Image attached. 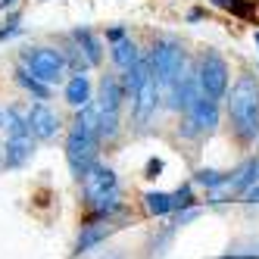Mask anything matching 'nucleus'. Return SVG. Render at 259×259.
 <instances>
[{"label": "nucleus", "instance_id": "obj_1", "mask_svg": "<svg viewBox=\"0 0 259 259\" xmlns=\"http://www.w3.org/2000/svg\"><path fill=\"white\" fill-rule=\"evenodd\" d=\"M97 144H100V113L97 106H81L75 122L69 128V138H66V159H69V169L78 181L97 165Z\"/></svg>", "mask_w": 259, "mask_h": 259}, {"label": "nucleus", "instance_id": "obj_2", "mask_svg": "<svg viewBox=\"0 0 259 259\" xmlns=\"http://www.w3.org/2000/svg\"><path fill=\"white\" fill-rule=\"evenodd\" d=\"M225 106L231 132L244 144H253L259 138V81L253 75H240L231 94H225Z\"/></svg>", "mask_w": 259, "mask_h": 259}, {"label": "nucleus", "instance_id": "obj_3", "mask_svg": "<svg viewBox=\"0 0 259 259\" xmlns=\"http://www.w3.org/2000/svg\"><path fill=\"white\" fill-rule=\"evenodd\" d=\"M150 69L159 81V88H175V81L184 75V47L172 38H159L150 50Z\"/></svg>", "mask_w": 259, "mask_h": 259}, {"label": "nucleus", "instance_id": "obj_4", "mask_svg": "<svg viewBox=\"0 0 259 259\" xmlns=\"http://www.w3.org/2000/svg\"><path fill=\"white\" fill-rule=\"evenodd\" d=\"M125 100V88L116 75L100 78V97H97V113H100V138H116L119 135V109Z\"/></svg>", "mask_w": 259, "mask_h": 259}, {"label": "nucleus", "instance_id": "obj_5", "mask_svg": "<svg viewBox=\"0 0 259 259\" xmlns=\"http://www.w3.org/2000/svg\"><path fill=\"white\" fill-rule=\"evenodd\" d=\"M22 63L31 72L34 78H41L44 84H60L66 75V57L63 50H53V47H31L22 53Z\"/></svg>", "mask_w": 259, "mask_h": 259}, {"label": "nucleus", "instance_id": "obj_6", "mask_svg": "<svg viewBox=\"0 0 259 259\" xmlns=\"http://www.w3.org/2000/svg\"><path fill=\"white\" fill-rule=\"evenodd\" d=\"M197 78H200V88H203V94H206V97L222 100V97L228 94V63L222 60L215 50H206L200 57Z\"/></svg>", "mask_w": 259, "mask_h": 259}, {"label": "nucleus", "instance_id": "obj_7", "mask_svg": "<svg viewBox=\"0 0 259 259\" xmlns=\"http://www.w3.org/2000/svg\"><path fill=\"white\" fill-rule=\"evenodd\" d=\"M215 125H219V100H212V97L203 94V97L188 109V113H184V128H181V135L194 138V135H200V132H212Z\"/></svg>", "mask_w": 259, "mask_h": 259}, {"label": "nucleus", "instance_id": "obj_8", "mask_svg": "<svg viewBox=\"0 0 259 259\" xmlns=\"http://www.w3.org/2000/svg\"><path fill=\"white\" fill-rule=\"evenodd\" d=\"M135 119L144 125V122H150V116L156 113V106H159V81H156V75L150 72L144 81H141V88L135 91Z\"/></svg>", "mask_w": 259, "mask_h": 259}, {"label": "nucleus", "instance_id": "obj_9", "mask_svg": "<svg viewBox=\"0 0 259 259\" xmlns=\"http://www.w3.org/2000/svg\"><path fill=\"white\" fill-rule=\"evenodd\" d=\"M25 116H28V128H31V135L38 138V141H50L53 135L60 132V116L53 113L47 103H34Z\"/></svg>", "mask_w": 259, "mask_h": 259}, {"label": "nucleus", "instance_id": "obj_10", "mask_svg": "<svg viewBox=\"0 0 259 259\" xmlns=\"http://www.w3.org/2000/svg\"><path fill=\"white\" fill-rule=\"evenodd\" d=\"M200 97H203V88H200L197 72H194V75H188V72H184V75L175 81V88H172V106L181 109V113H188V109H191Z\"/></svg>", "mask_w": 259, "mask_h": 259}, {"label": "nucleus", "instance_id": "obj_11", "mask_svg": "<svg viewBox=\"0 0 259 259\" xmlns=\"http://www.w3.org/2000/svg\"><path fill=\"white\" fill-rule=\"evenodd\" d=\"M34 135H16V138H7V156L4 162L10 165V169H19V165H25L34 153V144H31Z\"/></svg>", "mask_w": 259, "mask_h": 259}, {"label": "nucleus", "instance_id": "obj_12", "mask_svg": "<svg viewBox=\"0 0 259 259\" xmlns=\"http://www.w3.org/2000/svg\"><path fill=\"white\" fill-rule=\"evenodd\" d=\"M66 103L72 109H81V106L91 103V81H88L84 72H78V75L69 78V84H66Z\"/></svg>", "mask_w": 259, "mask_h": 259}, {"label": "nucleus", "instance_id": "obj_13", "mask_svg": "<svg viewBox=\"0 0 259 259\" xmlns=\"http://www.w3.org/2000/svg\"><path fill=\"white\" fill-rule=\"evenodd\" d=\"M256 181H259V159H247V162L231 175L228 188H231V194H247Z\"/></svg>", "mask_w": 259, "mask_h": 259}, {"label": "nucleus", "instance_id": "obj_14", "mask_svg": "<svg viewBox=\"0 0 259 259\" xmlns=\"http://www.w3.org/2000/svg\"><path fill=\"white\" fill-rule=\"evenodd\" d=\"M113 231V225H109V219H97L94 225H88L84 228V234L78 237V244H75V253H84V250H91L94 244H100V240Z\"/></svg>", "mask_w": 259, "mask_h": 259}, {"label": "nucleus", "instance_id": "obj_15", "mask_svg": "<svg viewBox=\"0 0 259 259\" xmlns=\"http://www.w3.org/2000/svg\"><path fill=\"white\" fill-rule=\"evenodd\" d=\"M72 41L78 44V50L84 53V60H88L91 66L100 63V41H97L88 28H75V31H72Z\"/></svg>", "mask_w": 259, "mask_h": 259}, {"label": "nucleus", "instance_id": "obj_16", "mask_svg": "<svg viewBox=\"0 0 259 259\" xmlns=\"http://www.w3.org/2000/svg\"><path fill=\"white\" fill-rule=\"evenodd\" d=\"M113 63L119 66V69H132V66H138L141 63V53H138V47H135V41H116V47H113Z\"/></svg>", "mask_w": 259, "mask_h": 259}, {"label": "nucleus", "instance_id": "obj_17", "mask_svg": "<svg viewBox=\"0 0 259 259\" xmlns=\"http://www.w3.org/2000/svg\"><path fill=\"white\" fill-rule=\"evenodd\" d=\"M144 206H147L150 215H169V212H175L172 194H162V191H147L144 194Z\"/></svg>", "mask_w": 259, "mask_h": 259}, {"label": "nucleus", "instance_id": "obj_18", "mask_svg": "<svg viewBox=\"0 0 259 259\" xmlns=\"http://www.w3.org/2000/svg\"><path fill=\"white\" fill-rule=\"evenodd\" d=\"M16 81H19V84L28 91V94H34L38 100H47V97H50V84H44L41 78H34L31 72L25 69V66H19V69H16Z\"/></svg>", "mask_w": 259, "mask_h": 259}, {"label": "nucleus", "instance_id": "obj_19", "mask_svg": "<svg viewBox=\"0 0 259 259\" xmlns=\"http://www.w3.org/2000/svg\"><path fill=\"white\" fill-rule=\"evenodd\" d=\"M4 128H7V138H16V135H31L28 128V116H22L19 106H10L7 116H4Z\"/></svg>", "mask_w": 259, "mask_h": 259}, {"label": "nucleus", "instance_id": "obj_20", "mask_svg": "<svg viewBox=\"0 0 259 259\" xmlns=\"http://www.w3.org/2000/svg\"><path fill=\"white\" fill-rule=\"evenodd\" d=\"M194 181H197V184H203V188H228L231 175L215 172V169H200V172L194 175Z\"/></svg>", "mask_w": 259, "mask_h": 259}, {"label": "nucleus", "instance_id": "obj_21", "mask_svg": "<svg viewBox=\"0 0 259 259\" xmlns=\"http://www.w3.org/2000/svg\"><path fill=\"white\" fill-rule=\"evenodd\" d=\"M215 7H222V10H228V13H234V16H253V4H247V0H212Z\"/></svg>", "mask_w": 259, "mask_h": 259}, {"label": "nucleus", "instance_id": "obj_22", "mask_svg": "<svg viewBox=\"0 0 259 259\" xmlns=\"http://www.w3.org/2000/svg\"><path fill=\"white\" fill-rule=\"evenodd\" d=\"M172 203H175V209H188V206H194V191H191V184L178 188V191L172 194Z\"/></svg>", "mask_w": 259, "mask_h": 259}, {"label": "nucleus", "instance_id": "obj_23", "mask_svg": "<svg viewBox=\"0 0 259 259\" xmlns=\"http://www.w3.org/2000/svg\"><path fill=\"white\" fill-rule=\"evenodd\" d=\"M159 172H162V159H150V162H147V178H159Z\"/></svg>", "mask_w": 259, "mask_h": 259}, {"label": "nucleus", "instance_id": "obj_24", "mask_svg": "<svg viewBox=\"0 0 259 259\" xmlns=\"http://www.w3.org/2000/svg\"><path fill=\"white\" fill-rule=\"evenodd\" d=\"M244 197H247V203H259V181L253 184V188H250V191H247Z\"/></svg>", "mask_w": 259, "mask_h": 259}, {"label": "nucleus", "instance_id": "obj_25", "mask_svg": "<svg viewBox=\"0 0 259 259\" xmlns=\"http://www.w3.org/2000/svg\"><path fill=\"white\" fill-rule=\"evenodd\" d=\"M106 38L109 41H125V31L122 28H113V31H106Z\"/></svg>", "mask_w": 259, "mask_h": 259}, {"label": "nucleus", "instance_id": "obj_26", "mask_svg": "<svg viewBox=\"0 0 259 259\" xmlns=\"http://www.w3.org/2000/svg\"><path fill=\"white\" fill-rule=\"evenodd\" d=\"M16 0H0V10H7V7H13Z\"/></svg>", "mask_w": 259, "mask_h": 259}, {"label": "nucleus", "instance_id": "obj_27", "mask_svg": "<svg viewBox=\"0 0 259 259\" xmlns=\"http://www.w3.org/2000/svg\"><path fill=\"white\" fill-rule=\"evenodd\" d=\"M253 41H256V47H259V31H256V34H253Z\"/></svg>", "mask_w": 259, "mask_h": 259}, {"label": "nucleus", "instance_id": "obj_28", "mask_svg": "<svg viewBox=\"0 0 259 259\" xmlns=\"http://www.w3.org/2000/svg\"><path fill=\"white\" fill-rule=\"evenodd\" d=\"M0 125H4V116H0Z\"/></svg>", "mask_w": 259, "mask_h": 259}, {"label": "nucleus", "instance_id": "obj_29", "mask_svg": "<svg viewBox=\"0 0 259 259\" xmlns=\"http://www.w3.org/2000/svg\"><path fill=\"white\" fill-rule=\"evenodd\" d=\"M109 259H116V256H109Z\"/></svg>", "mask_w": 259, "mask_h": 259}]
</instances>
